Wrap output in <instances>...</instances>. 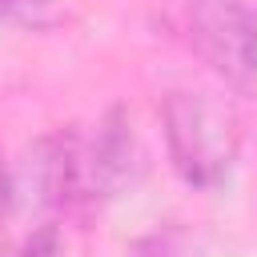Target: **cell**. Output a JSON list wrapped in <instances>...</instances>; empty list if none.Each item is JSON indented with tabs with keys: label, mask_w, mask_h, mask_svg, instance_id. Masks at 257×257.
I'll use <instances>...</instances> for the list:
<instances>
[{
	"label": "cell",
	"mask_w": 257,
	"mask_h": 257,
	"mask_svg": "<svg viewBox=\"0 0 257 257\" xmlns=\"http://www.w3.org/2000/svg\"><path fill=\"white\" fill-rule=\"evenodd\" d=\"M84 157H88V185H92V201H108L120 193V185L128 181L133 169V124L124 108H112L92 137H84Z\"/></svg>",
	"instance_id": "cell-3"
},
{
	"label": "cell",
	"mask_w": 257,
	"mask_h": 257,
	"mask_svg": "<svg viewBox=\"0 0 257 257\" xmlns=\"http://www.w3.org/2000/svg\"><path fill=\"white\" fill-rule=\"evenodd\" d=\"M8 205H12V173H8L4 153H0V217L8 213Z\"/></svg>",
	"instance_id": "cell-7"
},
{
	"label": "cell",
	"mask_w": 257,
	"mask_h": 257,
	"mask_svg": "<svg viewBox=\"0 0 257 257\" xmlns=\"http://www.w3.org/2000/svg\"><path fill=\"white\" fill-rule=\"evenodd\" d=\"M169 161L193 189H221L241 153V120L213 88H173L161 104Z\"/></svg>",
	"instance_id": "cell-1"
},
{
	"label": "cell",
	"mask_w": 257,
	"mask_h": 257,
	"mask_svg": "<svg viewBox=\"0 0 257 257\" xmlns=\"http://www.w3.org/2000/svg\"><path fill=\"white\" fill-rule=\"evenodd\" d=\"M16 257H64L60 229H56V225H40V229H32V233L20 241Z\"/></svg>",
	"instance_id": "cell-5"
},
{
	"label": "cell",
	"mask_w": 257,
	"mask_h": 257,
	"mask_svg": "<svg viewBox=\"0 0 257 257\" xmlns=\"http://www.w3.org/2000/svg\"><path fill=\"white\" fill-rule=\"evenodd\" d=\"M133 257H181V253H177V245H173L169 237L153 233V237H141V241L133 245Z\"/></svg>",
	"instance_id": "cell-6"
},
{
	"label": "cell",
	"mask_w": 257,
	"mask_h": 257,
	"mask_svg": "<svg viewBox=\"0 0 257 257\" xmlns=\"http://www.w3.org/2000/svg\"><path fill=\"white\" fill-rule=\"evenodd\" d=\"M0 20L20 28H52L60 20L52 0H0Z\"/></svg>",
	"instance_id": "cell-4"
},
{
	"label": "cell",
	"mask_w": 257,
	"mask_h": 257,
	"mask_svg": "<svg viewBox=\"0 0 257 257\" xmlns=\"http://www.w3.org/2000/svg\"><path fill=\"white\" fill-rule=\"evenodd\" d=\"M185 32L225 88L257 92V12L245 0H189Z\"/></svg>",
	"instance_id": "cell-2"
}]
</instances>
